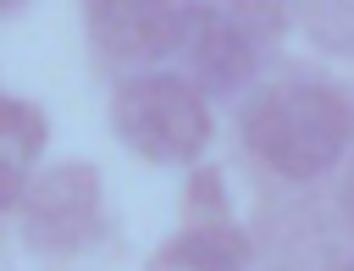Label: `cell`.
I'll list each match as a JSON object with an SVG mask.
<instances>
[{"label":"cell","instance_id":"obj_1","mask_svg":"<svg viewBox=\"0 0 354 271\" xmlns=\"http://www.w3.org/2000/svg\"><path fill=\"white\" fill-rule=\"evenodd\" d=\"M243 144L288 183H310L332 171L354 149V94L326 77H282L260 83L243 100Z\"/></svg>","mask_w":354,"mask_h":271},{"label":"cell","instance_id":"obj_2","mask_svg":"<svg viewBox=\"0 0 354 271\" xmlns=\"http://www.w3.org/2000/svg\"><path fill=\"white\" fill-rule=\"evenodd\" d=\"M116 138L155 166H194L210 144V105L177 72H133L111 100Z\"/></svg>","mask_w":354,"mask_h":271},{"label":"cell","instance_id":"obj_3","mask_svg":"<svg viewBox=\"0 0 354 271\" xmlns=\"http://www.w3.org/2000/svg\"><path fill=\"white\" fill-rule=\"evenodd\" d=\"M282 22H288V6H194L188 44H183L194 66V88L238 94L271 55Z\"/></svg>","mask_w":354,"mask_h":271},{"label":"cell","instance_id":"obj_4","mask_svg":"<svg viewBox=\"0 0 354 271\" xmlns=\"http://www.w3.org/2000/svg\"><path fill=\"white\" fill-rule=\"evenodd\" d=\"M17 205H22L28 243L44 254H77V249L100 243V232H105V188H100V171L83 160L28 177Z\"/></svg>","mask_w":354,"mask_h":271},{"label":"cell","instance_id":"obj_5","mask_svg":"<svg viewBox=\"0 0 354 271\" xmlns=\"http://www.w3.org/2000/svg\"><path fill=\"white\" fill-rule=\"evenodd\" d=\"M188 22H194V6H177V0H88L83 6V28L94 50L122 66L183 55Z\"/></svg>","mask_w":354,"mask_h":271},{"label":"cell","instance_id":"obj_6","mask_svg":"<svg viewBox=\"0 0 354 271\" xmlns=\"http://www.w3.org/2000/svg\"><path fill=\"white\" fill-rule=\"evenodd\" d=\"M50 138V122L39 105L17 100V94H0V210H11L33 177V160Z\"/></svg>","mask_w":354,"mask_h":271},{"label":"cell","instance_id":"obj_7","mask_svg":"<svg viewBox=\"0 0 354 271\" xmlns=\"http://www.w3.org/2000/svg\"><path fill=\"white\" fill-rule=\"evenodd\" d=\"M160 265H177V271H243L249 265V238L232 221H188L160 249Z\"/></svg>","mask_w":354,"mask_h":271},{"label":"cell","instance_id":"obj_8","mask_svg":"<svg viewBox=\"0 0 354 271\" xmlns=\"http://www.w3.org/2000/svg\"><path fill=\"white\" fill-rule=\"evenodd\" d=\"M188 210H194V221H227V194H221V177L216 171H194Z\"/></svg>","mask_w":354,"mask_h":271},{"label":"cell","instance_id":"obj_9","mask_svg":"<svg viewBox=\"0 0 354 271\" xmlns=\"http://www.w3.org/2000/svg\"><path fill=\"white\" fill-rule=\"evenodd\" d=\"M343 216H348V227H354V166H348V177H343Z\"/></svg>","mask_w":354,"mask_h":271},{"label":"cell","instance_id":"obj_10","mask_svg":"<svg viewBox=\"0 0 354 271\" xmlns=\"http://www.w3.org/2000/svg\"><path fill=\"white\" fill-rule=\"evenodd\" d=\"M343 271H354V265H343Z\"/></svg>","mask_w":354,"mask_h":271}]
</instances>
